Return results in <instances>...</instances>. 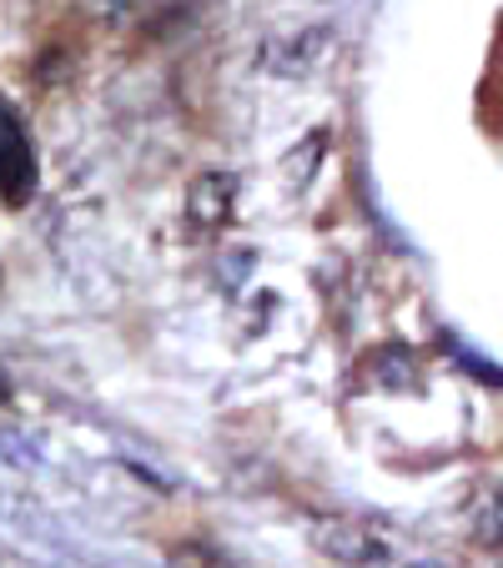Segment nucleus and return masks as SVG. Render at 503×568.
I'll list each match as a JSON object with an SVG mask.
<instances>
[{
    "mask_svg": "<svg viewBox=\"0 0 503 568\" xmlns=\"http://www.w3.org/2000/svg\"><path fill=\"white\" fill-rule=\"evenodd\" d=\"M36 192V156H31V136H26L21 116L0 101V196L11 206H21Z\"/></svg>",
    "mask_w": 503,
    "mask_h": 568,
    "instance_id": "1",
    "label": "nucleus"
},
{
    "mask_svg": "<svg viewBox=\"0 0 503 568\" xmlns=\"http://www.w3.org/2000/svg\"><path fill=\"white\" fill-rule=\"evenodd\" d=\"M6 397H11V383H6V377H0V403H6Z\"/></svg>",
    "mask_w": 503,
    "mask_h": 568,
    "instance_id": "2",
    "label": "nucleus"
}]
</instances>
